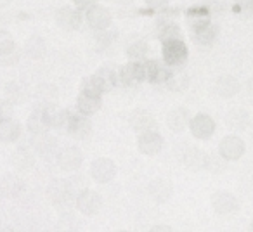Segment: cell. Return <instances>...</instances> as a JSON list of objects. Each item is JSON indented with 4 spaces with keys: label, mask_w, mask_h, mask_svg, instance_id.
Here are the masks:
<instances>
[{
    "label": "cell",
    "mask_w": 253,
    "mask_h": 232,
    "mask_svg": "<svg viewBox=\"0 0 253 232\" xmlns=\"http://www.w3.org/2000/svg\"><path fill=\"white\" fill-rule=\"evenodd\" d=\"M189 130L196 139L207 141V139H210L211 135L215 134V121L211 116L205 115V113H200V115H196L194 118H191Z\"/></svg>",
    "instance_id": "cell-7"
},
{
    "label": "cell",
    "mask_w": 253,
    "mask_h": 232,
    "mask_svg": "<svg viewBox=\"0 0 253 232\" xmlns=\"http://www.w3.org/2000/svg\"><path fill=\"white\" fill-rule=\"evenodd\" d=\"M11 116V104H5V102H0V120L9 118Z\"/></svg>",
    "instance_id": "cell-40"
},
{
    "label": "cell",
    "mask_w": 253,
    "mask_h": 232,
    "mask_svg": "<svg viewBox=\"0 0 253 232\" xmlns=\"http://www.w3.org/2000/svg\"><path fill=\"white\" fill-rule=\"evenodd\" d=\"M33 163H35V158H33L32 153L26 151V149H18V151L14 153V156H12V165L18 170H21V172L30 170L33 166Z\"/></svg>",
    "instance_id": "cell-28"
},
{
    "label": "cell",
    "mask_w": 253,
    "mask_h": 232,
    "mask_svg": "<svg viewBox=\"0 0 253 232\" xmlns=\"http://www.w3.org/2000/svg\"><path fill=\"white\" fill-rule=\"evenodd\" d=\"M210 203L211 208H213L215 213L218 215H229V213H234L238 210L239 203L236 199L234 194L227 193V191H217V193L211 194L210 197Z\"/></svg>",
    "instance_id": "cell-8"
},
{
    "label": "cell",
    "mask_w": 253,
    "mask_h": 232,
    "mask_svg": "<svg viewBox=\"0 0 253 232\" xmlns=\"http://www.w3.org/2000/svg\"><path fill=\"white\" fill-rule=\"evenodd\" d=\"M18 59H19V54H18V50H16V49L12 50V52H7V54H4V56H0V63L5 64V66L18 63Z\"/></svg>",
    "instance_id": "cell-38"
},
{
    "label": "cell",
    "mask_w": 253,
    "mask_h": 232,
    "mask_svg": "<svg viewBox=\"0 0 253 232\" xmlns=\"http://www.w3.org/2000/svg\"><path fill=\"white\" fill-rule=\"evenodd\" d=\"M25 187H26L25 180L21 177L14 175V173H7V175H4L2 180H0V196L14 199V197L21 196Z\"/></svg>",
    "instance_id": "cell-11"
},
{
    "label": "cell",
    "mask_w": 253,
    "mask_h": 232,
    "mask_svg": "<svg viewBox=\"0 0 253 232\" xmlns=\"http://www.w3.org/2000/svg\"><path fill=\"white\" fill-rule=\"evenodd\" d=\"M25 52L32 59H42L47 52V45L42 37H37V35L30 37L28 42L25 43Z\"/></svg>",
    "instance_id": "cell-23"
},
{
    "label": "cell",
    "mask_w": 253,
    "mask_h": 232,
    "mask_svg": "<svg viewBox=\"0 0 253 232\" xmlns=\"http://www.w3.org/2000/svg\"><path fill=\"white\" fill-rule=\"evenodd\" d=\"M113 40H115V33H113L111 30H108V28L99 30L97 37H95V47H97V50H104L106 47L111 45Z\"/></svg>",
    "instance_id": "cell-33"
},
{
    "label": "cell",
    "mask_w": 253,
    "mask_h": 232,
    "mask_svg": "<svg viewBox=\"0 0 253 232\" xmlns=\"http://www.w3.org/2000/svg\"><path fill=\"white\" fill-rule=\"evenodd\" d=\"M47 194H49V199L52 201L56 206H66V204L73 199L75 187H73V184H71L70 180L57 179L49 186Z\"/></svg>",
    "instance_id": "cell-2"
},
{
    "label": "cell",
    "mask_w": 253,
    "mask_h": 232,
    "mask_svg": "<svg viewBox=\"0 0 253 232\" xmlns=\"http://www.w3.org/2000/svg\"><path fill=\"white\" fill-rule=\"evenodd\" d=\"M102 206V199L99 196L97 191L92 189H82L77 196V208L80 213L87 215V217H94L99 213Z\"/></svg>",
    "instance_id": "cell-5"
},
{
    "label": "cell",
    "mask_w": 253,
    "mask_h": 232,
    "mask_svg": "<svg viewBox=\"0 0 253 232\" xmlns=\"http://www.w3.org/2000/svg\"><path fill=\"white\" fill-rule=\"evenodd\" d=\"M239 4H253V0H238Z\"/></svg>",
    "instance_id": "cell-43"
},
{
    "label": "cell",
    "mask_w": 253,
    "mask_h": 232,
    "mask_svg": "<svg viewBox=\"0 0 253 232\" xmlns=\"http://www.w3.org/2000/svg\"><path fill=\"white\" fill-rule=\"evenodd\" d=\"M215 90H217V94L220 95V97L231 99L239 92V81L236 80L234 77H231V75H224V77L218 78L217 83H215Z\"/></svg>",
    "instance_id": "cell-22"
},
{
    "label": "cell",
    "mask_w": 253,
    "mask_h": 232,
    "mask_svg": "<svg viewBox=\"0 0 253 232\" xmlns=\"http://www.w3.org/2000/svg\"><path fill=\"white\" fill-rule=\"evenodd\" d=\"M146 54H148V43L146 42H137L128 49V57L132 61H139L141 63V61H144Z\"/></svg>",
    "instance_id": "cell-35"
},
{
    "label": "cell",
    "mask_w": 253,
    "mask_h": 232,
    "mask_svg": "<svg viewBox=\"0 0 253 232\" xmlns=\"http://www.w3.org/2000/svg\"><path fill=\"white\" fill-rule=\"evenodd\" d=\"M95 81H97L101 92H109L116 83H118V78H116L115 71L109 70V68H101L97 70V73L94 75Z\"/></svg>",
    "instance_id": "cell-25"
},
{
    "label": "cell",
    "mask_w": 253,
    "mask_h": 232,
    "mask_svg": "<svg viewBox=\"0 0 253 232\" xmlns=\"http://www.w3.org/2000/svg\"><path fill=\"white\" fill-rule=\"evenodd\" d=\"M80 90H82V92H85V94H94V95H101V94H102L101 88H99V85H97V81H95L94 75H92V77H87V78H84V80H82Z\"/></svg>",
    "instance_id": "cell-37"
},
{
    "label": "cell",
    "mask_w": 253,
    "mask_h": 232,
    "mask_svg": "<svg viewBox=\"0 0 253 232\" xmlns=\"http://www.w3.org/2000/svg\"><path fill=\"white\" fill-rule=\"evenodd\" d=\"M248 92H250V94L253 95V77H252V78H250V80H248Z\"/></svg>",
    "instance_id": "cell-42"
},
{
    "label": "cell",
    "mask_w": 253,
    "mask_h": 232,
    "mask_svg": "<svg viewBox=\"0 0 253 232\" xmlns=\"http://www.w3.org/2000/svg\"><path fill=\"white\" fill-rule=\"evenodd\" d=\"M137 146H139V151H141L142 155L155 156L163 149V137L155 130L142 132V134H139Z\"/></svg>",
    "instance_id": "cell-10"
},
{
    "label": "cell",
    "mask_w": 253,
    "mask_h": 232,
    "mask_svg": "<svg viewBox=\"0 0 253 232\" xmlns=\"http://www.w3.org/2000/svg\"><path fill=\"white\" fill-rule=\"evenodd\" d=\"M167 2H169V0H146V4H148L149 7H153V9L163 7V5H165Z\"/></svg>",
    "instance_id": "cell-41"
},
{
    "label": "cell",
    "mask_w": 253,
    "mask_h": 232,
    "mask_svg": "<svg viewBox=\"0 0 253 232\" xmlns=\"http://www.w3.org/2000/svg\"><path fill=\"white\" fill-rule=\"evenodd\" d=\"M130 127L134 128L137 134L153 130V128H155V118H153L151 113L146 111V109H137V111H134L130 116Z\"/></svg>",
    "instance_id": "cell-19"
},
{
    "label": "cell",
    "mask_w": 253,
    "mask_h": 232,
    "mask_svg": "<svg viewBox=\"0 0 253 232\" xmlns=\"http://www.w3.org/2000/svg\"><path fill=\"white\" fill-rule=\"evenodd\" d=\"M246 151V144L238 135H225L218 144V153L227 161H238Z\"/></svg>",
    "instance_id": "cell-3"
},
{
    "label": "cell",
    "mask_w": 253,
    "mask_h": 232,
    "mask_svg": "<svg viewBox=\"0 0 253 232\" xmlns=\"http://www.w3.org/2000/svg\"><path fill=\"white\" fill-rule=\"evenodd\" d=\"M163 57L170 66H180L187 59V47L182 39H172L163 42Z\"/></svg>",
    "instance_id": "cell-4"
},
{
    "label": "cell",
    "mask_w": 253,
    "mask_h": 232,
    "mask_svg": "<svg viewBox=\"0 0 253 232\" xmlns=\"http://www.w3.org/2000/svg\"><path fill=\"white\" fill-rule=\"evenodd\" d=\"M120 81L126 87L137 85L139 81H144V66L139 61L128 63L120 70Z\"/></svg>",
    "instance_id": "cell-15"
},
{
    "label": "cell",
    "mask_w": 253,
    "mask_h": 232,
    "mask_svg": "<svg viewBox=\"0 0 253 232\" xmlns=\"http://www.w3.org/2000/svg\"><path fill=\"white\" fill-rule=\"evenodd\" d=\"M66 134L73 135L75 139H80V141H85L92 135V123L90 120L85 118V115L78 116L71 113L70 118V125H68V132Z\"/></svg>",
    "instance_id": "cell-13"
},
{
    "label": "cell",
    "mask_w": 253,
    "mask_h": 232,
    "mask_svg": "<svg viewBox=\"0 0 253 232\" xmlns=\"http://www.w3.org/2000/svg\"><path fill=\"white\" fill-rule=\"evenodd\" d=\"M165 83L170 90L182 92L189 87V77L184 71H169V75L165 78Z\"/></svg>",
    "instance_id": "cell-24"
},
{
    "label": "cell",
    "mask_w": 253,
    "mask_h": 232,
    "mask_svg": "<svg viewBox=\"0 0 253 232\" xmlns=\"http://www.w3.org/2000/svg\"><path fill=\"white\" fill-rule=\"evenodd\" d=\"M225 121L231 128L234 130H243L248 123V115H246L245 109H232L227 116H225Z\"/></svg>",
    "instance_id": "cell-30"
},
{
    "label": "cell",
    "mask_w": 253,
    "mask_h": 232,
    "mask_svg": "<svg viewBox=\"0 0 253 232\" xmlns=\"http://www.w3.org/2000/svg\"><path fill=\"white\" fill-rule=\"evenodd\" d=\"M187 25L193 28V32L205 28V26L210 25V18H208L207 11H200V9H191L187 12Z\"/></svg>",
    "instance_id": "cell-27"
},
{
    "label": "cell",
    "mask_w": 253,
    "mask_h": 232,
    "mask_svg": "<svg viewBox=\"0 0 253 232\" xmlns=\"http://www.w3.org/2000/svg\"><path fill=\"white\" fill-rule=\"evenodd\" d=\"M56 21H57V25H59L63 30H68V32H71V30L80 28L82 16H80V12H78L77 9L63 7V9H59V11H57Z\"/></svg>",
    "instance_id": "cell-18"
},
{
    "label": "cell",
    "mask_w": 253,
    "mask_h": 232,
    "mask_svg": "<svg viewBox=\"0 0 253 232\" xmlns=\"http://www.w3.org/2000/svg\"><path fill=\"white\" fill-rule=\"evenodd\" d=\"M144 66V80L151 81V83H165V78L170 70L158 63V61H146L142 63Z\"/></svg>",
    "instance_id": "cell-21"
},
{
    "label": "cell",
    "mask_w": 253,
    "mask_h": 232,
    "mask_svg": "<svg viewBox=\"0 0 253 232\" xmlns=\"http://www.w3.org/2000/svg\"><path fill=\"white\" fill-rule=\"evenodd\" d=\"M84 161V155L78 148L75 146H68V148L61 149L59 155H57V165L64 172H75L82 166Z\"/></svg>",
    "instance_id": "cell-9"
},
{
    "label": "cell",
    "mask_w": 253,
    "mask_h": 232,
    "mask_svg": "<svg viewBox=\"0 0 253 232\" xmlns=\"http://www.w3.org/2000/svg\"><path fill=\"white\" fill-rule=\"evenodd\" d=\"M71 113L66 109H56L54 108L49 115L50 120V128H56L59 132H68V125H70Z\"/></svg>",
    "instance_id": "cell-26"
},
{
    "label": "cell",
    "mask_w": 253,
    "mask_h": 232,
    "mask_svg": "<svg viewBox=\"0 0 253 232\" xmlns=\"http://www.w3.org/2000/svg\"><path fill=\"white\" fill-rule=\"evenodd\" d=\"M54 149H56V139L40 134V139L37 141V151L42 155H49V153H54Z\"/></svg>",
    "instance_id": "cell-34"
},
{
    "label": "cell",
    "mask_w": 253,
    "mask_h": 232,
    "mask_svg": "<svg viewBox=\"0 0 253 232\" xmlns=\"http://www.w3.org/2000/svg\"><path fill=\"white\" fill-rule=\"evenodd\" d=\"M85 18H87V23L90 28L94 30H104V28H109L111 25V14L106 7L102 5H90L85 12Z\"/></svg>",
    "instance_id": "cell-12"
},
{
    "label": "cell",
    "mask_w": 253,
    "mask_h": 232,
    "mask_svg": "<svg viewBox=\"0 0 253 232\" xmlns=\"http://www.w3.org/2000/svg\"><path fill=\"white\" fill-rule=\"evenodd\" d=\"M158 39L162 42H167V40L172 39H182V33H180L179 26L172 25V23H162L158 30Z\"/></svg>",
    "instance_id": "cell-32"
},
{
    "label": "cell",
    "mask_w": 253,
    "mask_h": 232,
    "mask_svg": "<svg viewBox=\"0 0 253 232\" xmlns=\"http://www.w3.org/2000/svg\"><path fill=\"white\" fill-rule=\"evenodd\" d=\"M54 109V104H40L33 109V113L28 118V130L35 135L47 134V130L50 128V120L49 115Z\"/></svg>",
    "instance_id": "cell-1"
},
{
    "label": "cell",
    "mask_w": 253,
    "mask_h": 232,
    "mask_svg": "<svg viewBox=\"0 0 253 232\" xmlns=\"http://www.w3.org/2000/svg\"><path fill=\"white\" fill-rule=\"evenodd\" d=\"M16 49L14 39L9 32H0V56H4L7 52H12Z\"/></svg>",
    "instance_id": "cell-36"
},
{
    "label": "cell",
    "mask_w": 253,
    "mask_h": 232,
    "mask_svg": "<svg viewBox=\"0 0 253 232\" xmlns=\"http://www.w3.org/2000/svg\"><path fill=\"white\" fill-rule=\"evenodd\" d=\"M184 161H186L187 168L196 172V170L205 168V165H207V155L203 151H198V149H191L189 153H186Z\"/></svg>",
    "instance_id": "cell-29"
},
{
    "label": "cell",
    "mask_w": 253,
    "mask_h": 232,
    "mask_svg": "<svg viewBox=\"0 0 253 232\" xmlns=\"http://www.w3.org/2000/svg\"><path fill=\"white\" fill-rule=\"evenodd\" d=\"M148 191L156 203H167L173 196V184L169 179H155L151 180Z\"/></svg>",
    "instance_id": "cell-14"
},
{
    "label": "cell",
    "mask_w": 253,
    "mask_h": 232,
    "mask_svg": "<svg viewBox=\"0 0 253 232\" xmlns=\"http://www.w3.org/2000/svg\"><path fill=\"white\" fill-rule=\"evenodd\" d=\"M250 229H252V231H253V220H252V225H250Z\"/></svg>",
    "instance_id": "cell-44"
},
{
    "label": "cell",
    "mask_w": 253,
    "mask_h": 232,
    "mask_svg": "<svg viewBox=\"0 0 253 232\" xmlns=\"http://www.w3.org/2000/svg\"><path fill=\"white\" fill-rule=\"evenodd\" d=\"M196 43H203V45H208V43H213L215 37H217V26H205V28L198 30V32L193 33Z\"/></svg>",
    "instance_id": "cell-31"
},
{
    "label": "cell",
    "mask_w": 253,
    "mask_h": 232,
    "mask_svg": "<svg viewBox=\"0 0 253 232\" xmlns=\"http://www.w3.org/2000/svg\"><path fill=\"white\" fill-rule=\"evenodd\" d=\"M73 4L77 5V9H80V11H87L90 5H94V0H73Z\"/></svg>",
    "instance_id": "cell-39"
},
{
    "label": "cell",
    "mask_w": 253,
    "mask_h": 232,
    "mask_svg": "<svg viewBox=\"0 0 253 232\" xmlns=\"http://www.w3.org/2000/svg\"><path fill=\"white\" fill-rule=\"evenodd\" d=\"M101 104H102L101 97L94 94L80 92V95H78V99H77L78 111H80V115H85V116H90V115H94V113H97Z\"/></svg>",
    "instance_id": "cell-20"
},
{
    "label": "cell",
    "mask_w": 253,
    "mask_h": 232,
    "mask_svg": "<svg viewBox=\"0 0 253 232\" xmlns=\"http://www.w3.org/2000/svg\"><path fill=\"white\" fill-rule=\"evenodd\" d=\"M21 135V123L18 120H12L11 116L0 120V142L11 144L16 142Z\"/></svg>",
    "instance_id": "cell-16"
},
{
    "label": "cell",
    "mask_w": 253,
    "mask_h": 232,
    "mask_svg": "<svg viewBox=\"0 0 253 232\" xmlns=\"http://www.w3.org/2000/svg\"><path fill=\"white\" fill-rule=\"evenodd\" d=\"M189 111L186 108H175L167 115V125L172 132H184L186 127H189Z\"/></svg>",
    "instance_id": "cell-17"
},
{
    "label": "cell",
    "mask_w": 253,
    "mask_h": 232,
    "mask_svg": "<svg viewBox=\"0 0 253 232\" xmlns=\"http://www.w3.org/2000/svg\"><path fill=\"white\" fill-rule=\"evenodd\" d=\"M90 177L97 184H108L116 177V165L109 158H97L90 165Z\"/></svg>",
    "instance_id": "cell-6"
}]
</instances>
